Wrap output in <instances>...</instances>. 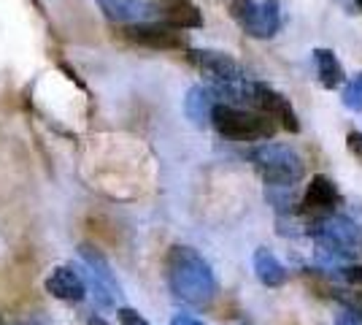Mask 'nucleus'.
Listing matches in <instances>:
<instances>
[{"label": "nucleus", "instance_id": "23", "mask_svg": "<svg viewBox=\"0 0 362 325\" xmlns=\"http://www.w3.org/2000/svg\"><path fill=\"white\" fill-rule=\"evenodd\" d=\"M335 325H362V323H357V320H354L349 312H341V314L335 317Z\"/></svg>", "mask_w": 362, "mask_h": 325}, {"label": "nucleus", "instance_id": "14", "mask_svg": "<svg viewBox=\"0 0 362 325\" xmlns=\"http://www.w3.org/2000/svg\"><path fill=\"white\" fill-rule=\"evenodd\" d=\"M216 106L219 103H216V93H214L211 87H192L187 93V98H184V114H187V120L195 127H206V125L211 122Z\"/></svg>", "mask_w": 362, "mask_h": 325}, {"label": "nucleus", "instance_id": "20", "mask_svg": "<svg viewBox=\"0 0 362 325\" xmlns=\"http://www.w3.org/2000/svg\"><path fill=\"white\" fill-rule=\"evenodd\" d=\"M119 323L122 325H149L136 309H127V307H122L119 309Z\"/></svg>", "mask_w": 362, "mask_h": 325}, {"label": "nucleus", "instance_id": "16", "mask_svg": "<svg viewBox=\"0 0 362 325\" xmlns=\"http://www.w3.org/2000/svg\"><path fill=\"white\" fill-rule=\"evenodd\" d=\"M314 65H317V76L325 90H338L344 84V65L332 55V49L319 47L314 49Z\"/></svg>", "mask_w": 362, "mask_h": 325}, {"label": "nucleus", "instance_id": "13", "mask_svg": "<svg viewBox=\"0 0 362 325\" xmlns=\"http://www.w3.org/2000/svg\"><path fill=\"white\" fill-rule=\"evenodd\" d=\"M157 19L163 25H168V28H176V30L203 28V14L197 11L189 0H165V3H160Z\"/></svg>", "mask_w": 362, "mask_h": 325}, {"label": "nucleus", "instance_id": "19", "mask_svg": "<svg viewBox=\"0 0 362 325\" xmlns=\"http://www.w3.org/2000/svg\"><path fill=\"white\" fill-rule=\"evenodd\" d=\"M341 274H344L349 287H354V290H360L362 293V266H346Z\"/></svg>", "mask_w": 362, "mask_h": 325}, {"label": "nucleus", "instance_id": "10", "mask_svg": "<svg viewBox=\"0 0 362 325\" xmlns=\"http://www.w3.org/2000/svg\"><path fill=\"white\" fill-rule=\"evenodd\" d=\"M100 11L117 25H141L151 22L160 11V0H98Z\"/></svg>", "mask_w": 362, "mask_h": 325}, {"label": "nucleus", "instance_id": "5", "mask_svg": "<svg viewBox=\"0 0 362 325\" xmlns=\"http://www.w3.org/2000/svg\"><path fill=\"white\" fill-rule=\"evenodd\" d=\"M230 16L249 38H273L281 30V3L279 0H230Z\"/></svg>", "mask_w": 362, "mask_h": 325}, {"label": "nucleus", "instance_id": "4", "mask_svg": "<svg viewBox=\"0 0 362 325\" xmlns=\"http://www.w3.org/2000/svg\"><path fill=\"white\" fill-rule=\"evenodd\" d=\"M211 125L216 127L219 136L230 141H259V139H273L276 133V122L271 117L259 114V111H246L233 103H219L214 108Z\"/></svg>", "mask_w": 362, "mask_h": 325}, {"label": "nucleus", "instance_id": "17", "mask_svg": "<svg viewBox=\"0 0 362 325\" xmlns=\"http://www.w3.org/2000/svg\"><path fill=\"white\" fill-rule=\"evenodd\" d=\"M335 298L341 301V307H344V312H349L357 323H362V293L360 290H335Z\"/></svg>", "mask_w": 362, "mask_h": 325}, {"label": "nucleus", "instance_id": "11", "mask_svg": "<svg viewBox=\"0 0 362 325\" xmlns=\"http://www.w3.org/2000/svg\"><path fill=\"white\" fill-rule=\"evenodd\" d=\"M341 201V195H338V187L332 182L330 176H325V173H319L314 176L308 187H305V193H303V212L305 215H314L319 217H327V215H335V206Z\"/></svg>", "mask_w": 362, "mask_h": 325}, {"label": "nucleus", "instance_id": "15", "mask_svg": "<svg viewBox=\"0 0 362 325\" xmlns=\"http://www.w3.org/2000/svg\"><path fill=\"white\" fill-rule=\"evenodd\" d=\"M255 274L265 287H281L287 282V268L271 249L259 247L255 252Z\"/></svg>", "mask_w": 362, "mask_h": 325}, {"label": "nucleus", "instance_id": "21", "mask_svg": "<svg viewBox=\"0 0 362 325\" xmlns=\"http://www.w3.org/2000/svg\"><path fill=\"white\" fill-rule=\"evenodd\" d=\"M346 147H349V152H351V155L362 160V133H360V130H351V133H349Z\"/></svg>", "mask_w": 362, "mask_h": 325}, {"label": "nucleus", "instance_id": "22", "mask_svg": "<svg viewBox=\"0 0 362 325\" xmlns=\"http://www.w3.org/2000/svg\"><path fill=\"white\" fill-rule=\"evenodd\" d=\"M170 325H203V323L195 320V317H189V314H176V317L170 320Z\"/></svg>", "mask_w": 362, "mask_h": 325}, {"label": "nucleus", "instance_id": "8", "mask_svg": "<svg viewBox=\"0 0 362 325\" xmlns=\"http://www.w3.org/2000/svg\"><path fill=\"white\" fill-rule=\"evenodd\" d=\"M122 38L144 49H157V52H168V49H184L187 52V38L181 30L168 28L163 22H141V25H124L122 28Z\"/></svg>", "mask_w": 362, "mask_h": 325}, {"label": "nucleus", "instance_id": "7", "mask_svg": "<svg viewBox=\"0 0 362 325\" xmlns=\"http://www.w3.org/2000/svg\"><path fill=\"white\" fill-rule=\"evenodd\" d=\"M249 106H255L259 114L271 117L276 125H281L287 133H300V122H298V114L289 103V98L273 90L271 84L265 81H252V95H249Z\"/></svg>", "mask_w": 362, "mask_h": 325}, {"label": "nucleus", "instance_id": "12", "mask_svg": "<svg viewBox=\"0 0 362 325\" xmlns=\"http://www.w3.org/2000/svg\"><path fill=\"white\" fill-rule=\"evenodd\" d=\"M46 290L54 298H60V301L78 304L87 295V282H84V277L76 271L74 266H57L46 277Z\"/></svg>", "mask_w": 362, "mask_h": 325}, {"label": "nucleus", "instance_id": "6", "mask_svg": "<svg viewBox=\"0 0 362 325\" xmlns=\"http://www.w3.org/2000/svg\"><path fill=\"white\" fill-rule=\"evenodd\" d=\"M187 60L195 65L203 76L211 79L214 93H222L227 87H235L246 81L241 62L230 57L227 52H216V49H187Z\"/></svg>", "mask_w": 362, "mask_h": 325}, {"label": "nucleus", "instance_id": "25", "mask_svg": "<svg viewBox=\"0 0 362 325\" xmlns=\"http://www.w3.org/2000/svg\"><path fill=\"white\" fill-rule=\"evenodd\" d=\"M354 6H357V8H360V14H362V0H354Z\"/></svg>", "mask_w": 362, "mask_h": 325}, {"label": "nucleus", "instance_id": "3", "mask_svg": "<svg viewBox=\"0 0 362 325\" xmlns=\"http://www.w3.org/2000/svg\"><path fill=\"white\" fill-rule=\"evenodd\" d=\"M314 241H317L319 255L341 261V258H354L362 252V231L354 219L344 215H327L314 219Z\"/></svg>", "mask_w": 362, "mask_h": 325}, {"label": "nucleus", "instance_id": "24", "mask_svg": "<svg viewBox=\"0 0 362 325\" xmlns=\"http://www.w3.org/2000/svg\"><path fill=\"white\" fill-rule=\"evenodd\" d=\"M90 325H108L103 317H90Z\"/></svg>", "mask_w": 362, "mask_h": 325}, {"label": "nucleus", "instance_id": "18", "mask_svg": "<svg viewBox=\"0 0 362 325\" xmlns=\"http://www.w3.org/2000/svg\"><path fill=\"white\" fill-rule=\"evenodd\" d=\"M341 101H344V106L346 108L362 114V74H357L351 81H346V87H344V98H341Z\"/></svg>", "mask_w": 362, "mask_h": 325}, {"label": "nucleus", "instance_id": "9", "mask_svg": "<svg viewBox=\"0 0 362 325\" xmlns=\"http://www.w3.org/2000/svg\"><path fill=\"white\" fill-rule=\"evenodd\" d=\"M78 255H81V261L90 268V282H92V287H95L98 301H100L103 307H114L117 298L122 295V290H119L117 277H114V271H111V266H108V261L103 258V252H98V249L90 247V244H81V247H78Z\"/></svg>", "mask_w": 362, "mask_h": 325}, {"label": "nucleus", "instance_id": "1", "mask_svg": "<svg viewBox=\"0 0 362 325\" xmlns=\"http://www.w3.org/2000/svg\"><path fill=\"white\" fill-rule=\"evenodd\" d=\"M165 277L176 298L192 307H209L216 298V277L209 261L187 244H173L165 255Z\"/></svg>", "mask_w": 362, "mask_h": 325}, {"label": "nucleus", "instance_id": "2", "mask_svg": "<svg viewBox=\"0 0 362 325\" xmlns=\"http://www.w3.org/2000/svg\"><path fill=\"white\" fill-rule=\"evenodd\" d=\"M249 163L262 176V182L268 187H295L305 173L303 157L287 147V144H259L249 152Z\"/></svg>", "mask_w": 362, "mask_h": 325}]
</instances>
